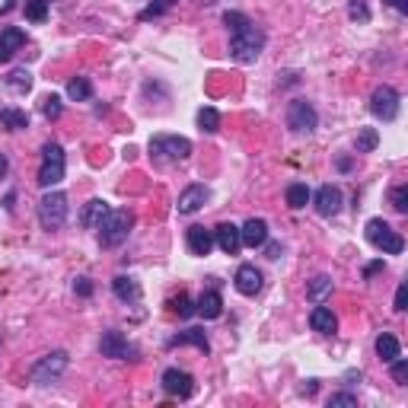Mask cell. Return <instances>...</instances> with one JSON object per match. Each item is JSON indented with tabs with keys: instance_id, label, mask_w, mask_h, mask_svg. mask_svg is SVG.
Returning <instances> with one entry per match:
<instances>
[{
	"instance_id": "1",
	"label": "cell",
	"mask_w": 408,
	"mask_h": 408,
	"mask_svg": "<svg viewBox=\"0 0 408 408\" xmlns=\"http://www.w3.org/2000/svg\"><path fill=\"white\" fill-rule=\"evenodd\" d=\"M131 226H134V214H131V211H128V208H112L106 214V220L99 224V242L106 246V249H118V246L128 240Z\"/></svg>"
},
{
	"instance_id": "2",
	"label": "cell",
	"mask_w": 408,
	"mask_h": 408,
	"mask_svg": "<svg viewBox=\"0 0 408 408\" xmlns=\"http://www.w3.org/2000/svg\"><path fill=\"white\" fill-rule=\"evenodd\" d=\"M262 48H265V32L255 29V26H246L242 32L230 35V55H233L240 64H252V61H258Z\"/></svg>"
},
{
	"instance_id": "3",
	"label": "cell",
	"mask_w": 408,
	"mask_h": 408,
	"mask_svg": "<svg viewBox=\"0 0 408 408\" xmlns=\"http://www.w3.org/2000/svg\"><path fill=\"white\" fill-rule=\"evenodd\" d=\"M192 153V141H185L179 134H157L150 137V157L157 163H182Z\"/></svg>"
},
{
	"instance_id": "4",
	"label": "cell",
	"mask_w": 408,
	"mask_h": 408,
	"mask_svg": "<svg viewBox=\"0 0 408 408\" xmlns=\"http://www.w3.org/2000/svg\"><path fill=\"white\" fill-rule=\"evenodd\" d=\"M367 242L370 246H376L380 252H386V255H402V249H405V240H402L396 230H392L386 220H380V217H373V220H367Z\"/></svg>"
},
{
	"instance_id": "5",
	"label": "cell",
	"mask_w": 408,
	"mask_h": 408,
	"mask_svg": "<svg viewBox=\"0 0 408 408\" xmlns=\"http://www.w3.org/2000/svg\"><path fill=\"white\" fill-rule=\"evenodd\" d=\"M67 220V195L64 192H45L42 201H39V224L48 230V233H55V230H61Z\"/></svg>"
},
{
	"instance_id": "6",
	"label": "cell",
	"mask_w": 408,
	"mask_h": 408,
	"mask_svg": "<svg viewBox=\"0 0 408 408\" xmlns=\"http://www.w3.org/2000/svg\"><path fill=\"white\" fill-rule=\"evenodd\" d=\"M61 179H64V147H61V144H45L42 169H39V179H35V182L42 185V188H55Z\"/></svg>"
},
{
	"instance_id": "7",
	"label": "cell",
	"mask_w": 408,
	"mask_h": 408,
	"mask_svg": "<svg viewBox=\"0 0 408 408\" xmlns=\"http://www.w3.org/2000/svg\"><path fill=\"white\" fill-rule=\"evenodd\" d=\"M67 370V354L64 351H51V354H45L39 364L32 367V383L35 386H51L55 380H61V373Z\"/></svg>"
},
{
	"instance_id": "8",
	"label": "cell",
	"mask_w": 408,
	"mask_h": 408,
	"mask_svg": "<svg viewBox=\"0 0 408 408\" xmlns=\"http://www.w3.org/2000/svg\"><path fill=\"white\" fill-rule=\"evenodd\" d=\"M316 125H319V115L307 99H293L291 106H287V128H291L293 134H309Z\"/></svg>"
},
{
	"instance_id": "9",
	"label": "cell",
	"mask_w": 408,
	"mask_h": 408,
	"mask_svg": "<svg viewBox=\"0 0 408 408\" xmlns=\"http://www.w3.org/2000/svg\"><path fill=\"white\" fill-rule=\"evenodd\" d=\"M370 112L376 118H383V122H396V115H399V93L392 86H376L373 96H370Z\"/></svg>"
},
{
	"instance_id": "10",
	"label": "cell",
	"mask_w": 408,
	"mask_h": 408,
	"mask_svg": "<svg viewBox=\"0 0 408 408\" xmlns=\"http://www.w3.org/2000/svg\"><path fill=\"white\" fill-rule=\"evenodd\" d=\"M163 389H166V396H175V399H188L195 392V376L179 370V367H169L163 373Z\"/></svg>"
},
{
	"instance_id": "11",
	"label": "cell",
	"mask_w": 408,
	"mask_h": 408,
	"mask_svg": "<svg viewBox=\"0 0 408 408\" xmlns=\"http://www.w3.org/2000/svg\"><path fill=\"white\" fill-rule=\"evenodd\" d=\"M99 351H102V358H118V360H128L131 354H137V351L125 342V335L115 332V329H108V332L102 335Z\"/></svg>"
},
{
	"instance_id": "12",
	"label": "cell",
	"mask_w": 408,
	"mask_h": 408,
	"mask_svg": "<svg viewBox=\"0 0 408 408\" xmlns=\"http://www.w3.org/2000/svg\"><path fill=\"white\" fill-rule=\"evenodd\" d=\"M240 240H242V246H249V249L265 246L268 242V224L262 220V217H249V220L240 226Z\"/></svg>"
},
{
	"instance_id": "13",
	"label": "cell",
	"mask_w": 408,
	"mask_h": 408,
	"mask_svg": "<svg viewBox=\"0 0 408 408\" xmlns=\"http://www.w3.org/2000/svg\"><path fill=\"white\" fill-rule=\"evenodd\" d=\"M338 211H342V188H338V185H322L316 192V214L335 217Z\"/></svg>"
},
{
	"instance_id": "14",
	"label": "cell",
	"mask_w": 408,
	"mask_h": 408,
	"mask_svg": "<svg viewBox=\"0 0 408 408\" xmlns=\"http://www.w3.org/2000/svg\"><path fill=\"white\" fill-rule=\"evenodd\" d=\"M208 198H211V192L204 185H188V188L179 195V214H195V211H201L208 204Z\"/></svg>"
},
{
	"instance_id": "15",
	"label": "cell",
	"mask_w": 408,
	"mask_h": 408,
	"mask_svg": "<svg viewBox=\"0 0 408 408\" xmlns=\"http://www.w3.org/2000/svg\"><path fill=\"white\" fill-rule=\"evenodd\" d=\"M233 284H236V291H240V293H246V297H255V293L262 291V271H258L255 265H240Z\"/></svg>"
},
{
	"instance_id": "16",
	"label": "cell",
	"mask_w": 408,
	"mask_h": 408,
	"mask_svg": "<svg viewBox=\"0 0 408 408\" xmlns=\"http://www.w3.org/2000/svg\"><path fill=\"white\" fill-rule=\"evenodd\" d=\"M23 45H26V32H23V29H17V26L3 29V32H0V64H7V61L13 58Z\"/></svg>"
},
{
	"instance_id": "17",
	"label": "cell",
	"mask_w": 408,
	"mask_h": 408,
	"mask_svg": "<svg viewBox=\"0 0 408 408\" xmlns=\"http://www.w3.org/2000/svg\"><path fill=\"white\" fill-rule=\"evenodd\" d=\"M214 242L226 252V255H236V252H240V246H242L240 226H236V224H220L214 230Z\"/></svg>"
},
{
	"instance_id": "18",
	"label": "cell",
	"mask_w": 408,
	"mask_h": 408,
	"mask_svg": "<svg viewBox=\"0 0 408 408\" xmlns=\"http://www.w3.org/2000/svg\"><path fill=\"white\" fill-rule=\"evenodd\" d=\"M108 201H102V198H93V201H86V208L80 211V224L86 226V230H99V224L106 220V214H108Z\"/></svg>"
},
{
	"instance_id": "19",
	"label": "cell",
	"mask_w": 408,
	"mask_h": 408,
	"mask_svg": "<svg viewBox=\"0 0 408 408\" xmlns=\"http://www.w3.org/2000/svg\"><path fill=\"white\" fill-rule=\"evenodd\" d=\"M214 249V230L208 226H188V252L192 255H208Z\"/></svg>"
},
{
	"instance_id": "20",
	"label": "cell",
	"mask_w": 408,
	"mask_h": 408,
	"mask_svg": "<svg viewBox=\"0 0 408 408\" xmlns=\"http://www.w3.org/2000/svg\"><path fill=\"white\" fill-rule=\"evenodd\" d=\"M309 329L319 335H335V329H338V319H335V313L329 307H316L313 313H309Z\"/></svg>"
},
{
	"instance_id": "21",
	"label": "cell",
	"mask_w": 408,
	"mask_h": 408,
	"mask_svg": "<svg viewBox=\"0 0 408 408\" xmlns=\"http://www.w3.org/2000/svg\"><path fill=\"white\" fill-rule=\"evenodd\" d=\"M195 313L204 316V319H217L220 313H224V297H220L217 291H204L198 297V303H195Z\"/></svg>"
},
{
	"instance_id": "22",
	"label": "cell",
	"mask_w": 408,
	"mask_h": 408,
	"mask_svg": "<svg viewBox=\"0 0 408 408\" xmlns=\"http://www.w3.org/2000/svg\"><path fill=\"white\" fill-rule=\"evenodd\" d=\"M112 291H115L118 300H137L141 297V284L134 281V278H125V275H118L115 281H112Z\"/></svg>"
},
{
	"instance_id": "23",
	"label": "cell",
	"mask_w": 408,
	"mask_h": 408,
	"mask_svg": "<svg viewBox=\"0 0 408 408\" xmlns=\"http://www.w3.org/2000/svg\"><path fill=\"white\" fill-rule=\"evenodd\" d=\"M399 354H402V348H399V338H396V335L383 332L380 338H376V358H380V360L389 364V360H396Z\"/></svg>"
},
{
	"instance_id": "24",
	"label": "cell",
	"mask_w": 408,
	"mask_h": 408,
	"mask_svg": "<svg viewBox=\"0 0 408 408\" xmlns=\"http://www.w3.org/2000/svg\"><path fill=\"white\" fill-rule=\"evenodd\" d=\"M175 344H195L201 354H208V351H211V344H208V338H204L201 329H185L182 335H175L173 342H169V348H175Z\"/></svg>"
},
{
	"instance_id": "25",
	"label": "cell",
	"mask_w": 408,
	"mask_h": 408,
	"mask_svg": "<svg viewBox=\"0 0 408 408\" xmlns=\"http://www.w3.org/2000/svg\"><path fill=\"white\" fill-rule=\"evenodd\" d=\"M0 125L7 131H23V128H29V115L23 108H0Z\"/></svg>"
},
{
	"instance_id": "26",
	"label": "cell",
	"mask_w": 408,
	"mask_h": 408,
	"mask_svg": "<svg viewBox=\"0 0 408 408\" xmlns=\"http://www.w3.org/2000/svg\"><path fill=\"white\" fill-rule=\"evenodd\" d=\"M329 293H332V278H329V275H316L313 281H309L307 297H309L313 303H322Z\"/></svg>"
},
{
	"instance_id": "27",
	"label": "cell",
	"mask_w": 408,
	"mask_h": 408,
	"mask_svg": "<svg viewBox=\"0 0 408 408\" xmlns=\"http://www.w3.org/2000/svg\"><path fill=\"white\" fill-rule=\"evenodd\" d=\"M376 144H380V131H376V128H360L358 137H354V150L358 153H373Z\"/></svg>"
},
{
	"instance_id": "28",
	"label": "cell",
	"mask_w": 408,
	"mask_h": 408,
	"mask_svg": "<svg viewBox=\"0 0 408 408\" xmlns=\"http://www.w3.org/2000/svg\"><path fill=\"white\" fill-rule=\"evenodd\" d=\"M93 96V84L86 80V77H74L70 84H67V99L74 102H86Z\"/></svg>"
},
{
	"instance_id": "29",
	"label": "cell",
	"mask_w": 408,
	"mask_h": 408,
	"mask_svg": "<svg viewBox=\"0 0 408 408\" xmlns=\"http://www.w3.org/2000/svg\"><path fill=\"white\" fill-rule=\"evenodd\" d=\"M7 86L13 93H29V90H32V74H29L26 67H17V70L7 77Z\"/></svg>"
},
{
	"instance_id": "30",
	"label": "cell",
	"mask_w": 408,
	"mask_h": 408,
	"mask_svg": "<svg viewBox=\"0 0 408 408\" xmlns=\"http://www.w3.org/2000/svg\"><path fill=\"white\" fill-rule=\"evenodd\" d=\"M307 201H309V188L303 182H293L291 188H287V204H291L293 211L307 208Z\"/></svg>"
},
{
	"instance_id": "31",
	"label": "cell",
	"mask_w": 408,
	"mask_h": 408,
	"mask_svg": "<svg viewBox=\"0 0 408 408\" xmlns=\"http://www.w3.org/2000/svg\"><path fill=\"white\" fill-rule=\"evenodd\" d=\"M198 128L201 131H208V134H214L217 128H220V115H217V108H201L198 112Z\"/></svg>"
},
{
	"instance_id": "32",
	"label": "cell",
	"mask_w": 408,
	"mask_h": 408,
	"mask_svg": "<svg viewBox=\"0 0 408 408\" xmlns=\"http://www.w3.org/2000/svg\"><path fill=\"white\" fill-rule=\"evenodd\" d=\"M224 23H226V29H230V35H236V32H242L246 26H252V19L246 17V13H236V10H230V13H224Z\"/></svg>"
},
{
	"instance_id": "33",
	"label": "cell",
	"mask_w": 408,
	"mask_h": 408,
	"mask_svg": "<svg viewBox=\"0 0 408 408\" xmlns=\"http://www.w3.org/2000/svg\"><path fill=\"white\" fill-rule=\"evenodd\" d=\"M26 17L32 19V23H45V17H48V3H45V0H26Z\"/></svg>"
},
{
	"instance_id": "34",
	"label": "cell",
	"mask_w": 408,
	"mask_h": 408,
	"mask_svg": "<svg viewBox=\"0 0 408 408\" xmlns=\"http://www.w3.org/2000/svg\"><path fill=\"white\" fill-rule=\"evenodd\" d=\"M389 201L399 214H408V185H396V188L389 192Z\"/></svg>"
},
{
	"instance_id": "35",
	"label": "cell",
	"mask_w": 408,
	"mask_h": 408,
	"mask_svg": "<svg viewBox=\"0 0 408 408\" xmlns=\"http://www.w3.org/2000/svg\"><path fill=\"white\" fill-rule=\"evenodd\" d=\"M61 108H64V106H61V96H55V93L42 99V115L48 118V122H51V118H61Z\"/></svg>"
},
{
	"instance_id": "36",
	"label": "cell",
	"mask_w": 408,
	"mask_h": 408,
	"mask_svg": "<svg viewBox=\"0 0 408 408\" xmlns=\"http://www.w3.org/2000/svg\"><path fill=\"white\" fill-rule=\"evenodd\" d=\"M348 17L358 19V23H370V10H367L364 0H351V3H348Z\"/></svg>"
},
{
	"instance_id": "37",
	"label": "cell",
	"mask_w": 408,
	"mask_h": 408,
	"mask_svg": "<svg viewBox=\"0 0 408 408\" xmlns=\"http://www.w3.org/2000/svg\"><path fill=\"white\" fill-rule=\"evenodd\" d=\"M389 364H392V380L399 386H405L408 383V360H402V354H399V358L389 360Z\"/></svg>"
},
{
	"instance_id": "38",
	"label": "cell",
	"mask_w": 408,
	"mask_h": 408,
	"mask_svg": "<svg viewBox=\"0 0 408 408\" xmlns=\"http://www.w3.org/2000/svg\"><path fill=\"white\" fill-rule=\"evenodd\" d=\"M173 309L179 313L182 319H188L195 313V303H192V297L188 293H179V300H173Z\"/></svg>"
},
{
	"instance_id": "39",
	"label": "cell",
	"mask_w": 408,
	"mask_h": 408,
	"mask_svg": "<svg viewBox=\"0 0 408 408\" xmlns=\"http://www.w3.org/2000/svg\"><path fill=\"white\" fill-rule=\"evenodd\" d=\"M329 408H358V396H351V392H338L329 399Z\"/></svg>"
},
{
	"instance_id": "40",
	"label": "cell",
	"mask_w": 408,
	"mask_h": 408,
	"mask_svg": "<svg viewBox=\"0 0 408 408\" xmlns=\"http://www.w3.org/2000/svg\"><path fill=\"white\" fill-rule=\"evenodd\" d=\"M169 3H173V0H157V3H150V7L144 10L141 13V19H150V17H159V13H163V10L169 7Z\"/></svg>"
},
{
	"instance_id": "41",
	"label": "cell",
	"mask_w": 408,
	"mask_h": 408,
	"mask_svg": "<svg viewBox=\"0 0 408 408\" xmlns=\"http://www.w3.org/2000/svg\"><path fill=\"white\" fill-rule=\"evenodd\" d=\"M405 307H408V287L405 284H399V291H396V309L402 313Z\"/></svg>"
},
{
	"instance_id": "42",
	"label": "cell",
	"mask_w": 408,
	"mask_h": 408,
	"mask_svg": "<svg viewBox=\"0 0 408 408\" xmlns=\"http://www.w3.org/2000/svg\"><path fill=\"white\" fill-rule=\"evenodd\" d=\"M74 291H77V293H80V297H90V293H93V284H90V281H86V278H80V281H77V284H74Z\"/></svg>"
},
{
	"instance_id": "43",
	"label": "cell",
	"mask_w": 408,
	"mask_h": 408,
	"mask_svg": "<svg viewBox=\"0 0 408 408\" xmlns=\"http://www.w3.org/2000/svg\"><path fill=\"white\" fill-rule=\"evenodd\" d=\"M383 3H389L396 13H408V0H383Z\"/></svg>"
},
{
	"instance_id": "44",
	"label": "cell",
	"mask_w": 408,
	"mask_h": 408,
	"mask_svg": "<svg viewBox=\"0 0 408 408\" xmlns=\"http://www.w3.org/2000/svg\"><path fill=\"white\" fill-rule=\"evenodd\" d=\"M376 271H383V258H380V262H373V265H367L364 268V278H373Z\"/></svg>"
},
{
	"instance_id": "45",
	"label": "cell",
	"mask_w": 408,
	"mask_h": 408,
	"mask_svg": "<svg viewBox=\"0 0 408 408\" xmlns=\"http://www.w3.org/2000/svg\"><path fill=\"white\" fill-rule=\"evenodd\" d=\"M265 252H268V258H281L284 249H281V242H268V249H265Z\"/></svg>"
},
{
	"instance_id": "46",
	"label": "cell",
	"mask_w": 408,
	"mask_h": 408,
	"mask_svg": "<svg viewBox=\"0 0 408 408\" xmlns=\"http://www.w3.org/2000/svg\"><path fill=\"white\" fill-rule=\"evenodd\" d=\"M7 169H10V163H7V157H3V153H0V179H3V175H7Z\"/></svg>"
},
{
	"instance_id": "47",
	"label": "cell",
	"mask_w": 408,
	"mask_h": 408,
	"mask_svg": "<svg viewBox=\"0 0 408 408\" xmlns=\"http://www.w3.org/2000/svg\"><path fill=\"white\" fill-rule=\"evenodd\" d=\"M45 3H51V0H45Z\"/></svg>"
}]
</instances>
